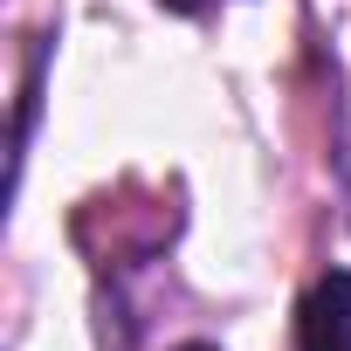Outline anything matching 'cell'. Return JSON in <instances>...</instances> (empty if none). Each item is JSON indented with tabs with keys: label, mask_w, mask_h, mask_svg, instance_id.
Masks as SVG:
<instances>
[{
	"label": "cell",
	"mask_w": 351,
	"mask_h": 351,
	"mask_svg": "<svg viewBox=\"0 0 351 351\" xmlns=\"http://www.w3.org/2000/svg\"><path fill=\"white\" fill-rule=\"evenodd\" d=\"M296 351H351V269H324L296 303Z\"/></svg>",
	"instance_id": "6da1fadb"
},
{
	"label": "cell",
	"mask_w": 351,
	"mask_h": 351,
	"mask_svg": "<svg viewBox=\"0 0 351 351\" xmlns=\"http://www.w3.org/2000/svg\"><path fill=\"white\" fill-rule=\"evenodd\" d=\"M172 14H207V8H221V0H165Z\"/></svg>",
	"instance_id": "7a4b0ae2"
},
{
	"label": "cell",
	"mask_w": 351,
	"mask_h": 351,
	"mask_svg": "<svg viewBox=\"0 0 351 351\" xmlns=\"http://www.w3.org/2000/svg\"><path fill=\"white\" fill-rule=\"evenodd\" d=\"M180 351H214V344H180Z\"/></svg>",
	"instance_id": "3957f363"
}]
</instances>
